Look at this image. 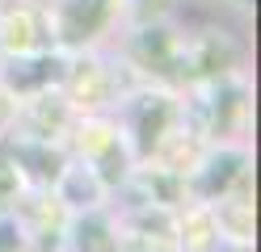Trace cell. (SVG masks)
<instances>
[{"mask_svg": "<svg viewBox=\"0 0 261 252\" xmlns=\"http://www.w3.org/2000/svg\"><path fill=\"white\" fill-rule=\"evenodd\" d=\"M59 76H63V59L38 55V59H13L9 72H5V84H9V89H17V93H30V89L51 84V80H59Z\"/></svg>", "mask_w": 261, "mask_h": 252, "instance_id": "6da1fadb", "label": "cell"}, {"mask_svg": "<svg viewBox=\"0 0 261 252\" xmlns=\"http://www.w3.org/2000/svg\"><path fill=\"white\" fill-rule=\"evenodd\" d=\"M106 9H110V0H68V9H63V38L68 42L93 38L106 21Z\"/></svg>", "mask_w": 261, "mask_h": 252, "instance_id": "7a4b0ae2", "label": "cell"}, {"mask_svg": "<svg viewBox=\"0 0 261 252\" xmlns=\"http://www.w3.org/2000/svg\"><path fill=\"white\" fill-rule=\"evenodd\" d=\"M169 101L165 97H143V105L135 114V130H139V151H152L160 143V130L169 126Z\"/></svg>", "mask_w": 261, "mask_h": 252, "instance_id": "3957f363", "label": "cell"}, {"mask_svg": "<svg viewBox=\"0 0 261 252\" xmlns=\"http://www.w3.org/2000/svg\"><path fill=\"white\" fill-rule=\"evenodd\" d=\"M240 164H244V160L236 156V151H227V156L211 160V164H206V173H202V181H198V193H202V198H215L223 185L236 177V168H240Z\"/></svg>", "mask_w": 261, "mask_h": 252, "instance_id": "277c9868", "label": "cell"}, {"mask_svg": "<svg viewBox=\"0 0 261 252\" xmlns=\"http://www.w3.org/2000/svg\"><path fill=\"white\" fill-rule=\"evenodd\" d=\"M76 248L80 252H114V240H110V227H106V218H80L76 223Z\"/></svg>", "mask_w": 261, "mask_h": 252, "instance_id": "5b68a950", "label": "cell"}, {"mask_svg": "<svg viewBox=\"0 0 261 252\" xmlns=\"http://www.w3.org/2000/svg\"><path fill=\"white\" fill-rule=\"evenodd\" d=\"M13 160H17V164H30V173H34L38 181L59 177V156H51V151H42V147L21 143V147H13Z\"/></svg>", "mask_w": 261, "mask_h": 252, "instance_id": "8992f818", "label": "cell"}, {"mask_svg": "<svg viewBox=\"0 0 261 252\" xmlns=\"http://www.w3.org/2000/svg\"><path fill=\"white\" fill-rule=\"evenodd\" d=\"M139 59H148V63H156V72H169V42H165V34H160V30H148V34H143V38H139Z\"/></svg>", "mask_w": 261, "mask_h": 252, "instance_id": "52a82bcc", "label": "cell"}, {"mask_svg": "<svg viewBox=\"0 0 261 252\" xmlns=\"http://www.w3.org/2000/svg\"><path fill=\"white\" fill-rule=\"evenodd\" d=\"M17 223H9V218H0V252H13V248H17L21 240H17Z\"/></svg>", "mask_w": 261, "mask_h": 252, "instance_id": "ba28073f", "label": "cell"}]
</instances>
